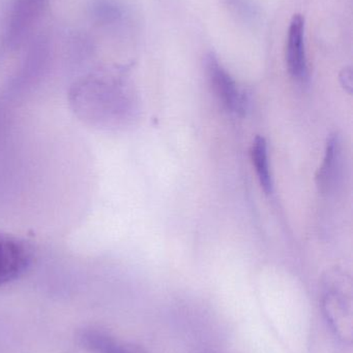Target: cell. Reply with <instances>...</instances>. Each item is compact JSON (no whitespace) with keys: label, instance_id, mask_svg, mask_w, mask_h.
Segmentation results:
<instances>
[{"label":"cell","instance_id":"obj_9","mask_svg":"<svg viewBox=\"0 0 353 353\" xmlns=\"http://www.w3.org/2000/svg\"><path fill=\"white\" fill-rule=\"evenodd\" d=\"M111 353H147L144 348L137 344L131 343V342L122 341L120 340L115 350Z\"/></svg>","mask_w":353,"mask_h":353},{"label":"cell","instance_id":"obj_1","mask_svg":"<svg viewBox=\"0 0 353 353\" xmlns=\"http://www.w3.org/2000/svg\"><path fill=\"white\" fill-rule=\"evenodd\" d=\"M321 308L327 327L338 340L350 344L353 333L352 280L341 271L330 272L321 288Z\"/></svg>","mask_w":353,"mask_h":353},{"label":"cell","instance_id":"obj_2","mask_svg":"<svg viewBox=\"0 0 353 353\" xmlns=\"http://www.w3.org/2000/svg\"><path fill=\"white\" fill-rule=\"evenodd\" d=\"M32 259V246L26 240L0 232V288L24 275Z\"/></svg>","mask_w":353,"mask_h":353},{"label":"cell","instance_id":"obj_10","mask_svg":"<svg viewBox=\"0 0 353 353\" xmlns=\"http://www.w3.org/2000/svg\"><path fill=\"white\" fill-rule=\"evenodd\" d=\"M342 82H343L344 87L347 89L348 92L352 93V76L350 70H346L344 72L343 76L341 78Z\"/></svg>","mask_w":353,"mask_h":353},{"label":"cell","instance_id":"obj_8","mask_svg":"<svg viewBox=\"0 0 353 353\" xmlns=\"http://www.w3.org/2000/svg\"><path fill=\"white\" fill-rule=\"evenodd\" d=\"M251 159H252L253 165H254L256 175L258 176L261 188L267 194H271L273 192V178H271V169H269L267 143L263 137H256L253 141Z\"/></svg>","mask_w":353,"mask_h":353},{"label":"cell","instance_id":"obj_6","mask_svg":"<svg viewBox=\"0 0 353 353\" xmlns=\"http://www.w3.org/2000/svg\"><path fill=\"white\" fill-rule=\"evenodd\" d=\"M340 159L341 147L339 139L336 136L331 137L327 141L325 159L316 175L317 185L323 192H329L335 186L337 176L339 175Z\"/></svg>","mask_w":353,"mask_h":353},{"label":"cell","instance_id":"obj_4","mask_svg":"<svg viewBox=\"0 0 353 353\" xmlns=\"http://www.w3.org/2000/svg\"><path fill=\"white\" fill-rule=\"evenodd\" d=\"M49 0H12L6 20V37L10 43L20 41L43 16Z\"/></svg>","mask_w":353,"mask_h":353},{"label":"cell","instance_id":"obj_7","mask_svg":"<svg viewBox=\"0 0 353 353\" xmlns=\"http://www.w3.org/2000/svg\"><path fill=\"white\" fill-rule=\"evenodd\" d=\"M77 340L79 345L88 353H111L120 341L105 330L95 327L80 330Z\"/></svg>","mask_w":353,"mask_h":353},{"label":"cell","instance_id":"obj_5","mask_svg":"<svg viewBox=\"0 0 353 353\" xmlns=\"http://www.w3.org/2000/svg\"><path fill=\"white\" fill-rule=\"evenodd\" d=\"M286 64L292 78L296 80L306 78L308 64L305 47V19L300 14H294L288 29Z\"/></svg>","mask_w":353,"mask_h":353},{"label":"cell","instance_id":"obj_3","mask_svg":"<svg viewBox=\"0 0 353 353\" xmlns=\"http://www.w3.org/2000/svg\"><path fill=\"white\" fill-rule=\"evenodd\" d=\"M207 77L213 93L227 111L240 114L245 110L244 97L236 81L227 70L220 64L219 60L211 54L205 60Z\"/></svg>","mask_w":353,"mask_h":353}]
</instances>
